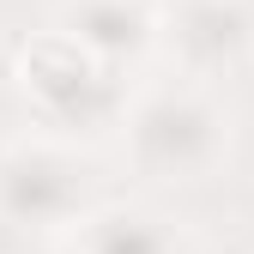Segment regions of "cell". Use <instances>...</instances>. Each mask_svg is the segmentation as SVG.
<instances>
[{
    "instance_id": "6da1fadb",
    "label": "cell",
    "mask_w": 254,
    "mask_h": 254,
    "mask_svg": "<svg viewBox=\"0 0 254 254\" xmlns=\"http://www.w3.org/2000/svg\"><path fill=\"white\" fill-rule=\"evenodd\" d=\"M127 139H133V157L157 176H200L224 145V121L194 91H157L133 109Z\"/></svg>"
},
{
    "instance_id": "7a4b0ae2",
    "label": "cell",
    "mask_w": 254,
    "mask_h": 254,
    "mask_svg": "<svg viewBox=\"0 0 254 254\" xmlns=\"http://www.w3.org/2000/svg\"><path fill=\"white\" fill-rule=\"evenodd\" d=\"M18 73H24V91L37 97V109L55 115V121H91V115H103L115 103V85L103 73V61L85 43H73L67 30L37 37L24 49Z\"/></svg>"
},
{
    "instance_id": "3957f363",
    "label": "cell",
    "mask_w": 254,
    "mask_h": 254,
    "mask_svg": "<svg viewBox=\"0 0 254 254\" xmlns=\"http://www.w3.org/2000/svg\"><path fill=\"white\" fill-rule=\"evenodd\" d=\"M85 200V182L61 151H12L0 157V212L12 224H61Z\"/></svg>"
},
{
    "instance_id": "277c9868",
    "label": "cell",
    "mask_w": 254,
    "mask_h": 254,
    "mask_svg": "<svg viewBox=\"0 0 254 254\" xmlns=\"http://www.w3.org/2000/svg\"><path fill=\"white\" fill-rule=\"evenodd\" d=\"M176 43H182L188 61H200V67H224V61H236L242 43H248L242 0H182Z\"/></svg>"
},
{
    "instance_id": "5b68a950",
    "label": "cell",
    "mask_w": 254,
    "mask_h": 254,
    "mask_svg": "<svg viewBox=\"0 0 254 254\" xmlns=\"http://www.w3.org/2000/svg\"><path fill=\"white\" fill-rule=\"evenodd\" d=\"M145 30H151V12L139 6V0H79L67 37L85 43L91 55L103 61V55H127V49H139Z\"/></svg>"
},
{
    "instance_id": "8992f818",
    "label": "cell",
    "mask_w": 254,
    "mask_h": 254,
    "mask_svg": "<svg viewBox=\"0 0 254 254\" xmlns=\"http://www.w3.org/2000/svg\"><path fill=\"white\" fill-rule=\"evenodd\" d=\"M79 254H176V242L145 212H97V218H85Z\"/></svg>"
}]
</instances>
